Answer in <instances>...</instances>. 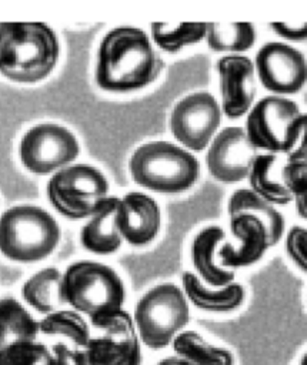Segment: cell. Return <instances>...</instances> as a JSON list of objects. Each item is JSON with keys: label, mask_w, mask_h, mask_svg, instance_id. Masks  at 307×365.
<instances>
[{"label": "cell", "mask_w": 307, "mask_h": 365, "mask_svg": "<svg viewBox=\"0 0 307 365\" xmlns=\"http://www.w3.org/2000/svg\"><path fill=\"white\" fill-rule=\"evenodd\" d=\"M163 67V58L141 29L116 27L100 43L96 81L109 91H131L153 83Z\"/></svg>", "instance_id": "6da1fadb"}, {"label": "cell", "mask_w": 307, "mask_h": 365, "mask_svg": "<svg viewBox=\"0 0 307 365\" xmlns=\"http://www.w3.org/2000/svg\"><path fill=\"white\" fill-rule=\"evenodd\" d=\"M60 46L41 21L0 23V73L17 83H37L57 64Z\"/></svg>", "instance_id": "7a4b0ae2"}, {"label": "cell", "mask_w": 307, "mask_h": 365, "mask_svg": "<svg viewBox=\"0 0 307 365\" xmlns=\"http://www.w3.org/2000/svg\"><path fill=\"white\" fill-rule=\"evenodd\" d=\"M63 291L67 304L87 315L94 328L121 311L126 298L123 281L116 271L94 261L71 264L63 274Z\"/></svg>", "instance_id": "3957f363"}, {"label": "cell", "mask_w": 307, "mask_h": 365, "mask_svg": "<svg viewBox=\"0 0 307 365\" xmlns=\"http://www.w3.org/2000/svg\"><path fill=\"white\" fill-rule=\"evenodd\" d=\"M60 240L54 217L36 205H16L0 217V252L17 262H34L50 255Z\"/></svg>", "instance_id": "277c9868"}, {"label": "cell", "mask_w": 307, "mask_h": 365, "mask_svg": "<svg viewBox=\"0 0 307 365\" xmlns=\"http://www.w3.org/2000/svg\"><path fill=\"white\" fill-rule=\"evenodd\" d=\"M129 167L139 185L167 194L188 190L200 173L194 155L167 141L140 145L133 153Z\"/></svg>", "instance_id": "5b68a950"}, {"label": "cell", "mask_w": 307, "mask_h": 365, "mask_svg": "<svg viewBox=\"0 0 307 365\" xmlns=\"http://www.w3.org/2000/svg\"><path fill=\"white\" fill-rule=\"evenodd\" d=\"M188 319L187 299L174 284H160L147 291L134 311L139 338L151 349H161L171 344Z\"/></svg>", "instance_id": "8992f818"}, {"label": "cell", "mask_w": 307, "mask_h": 365, "mask_svg": "<svg viewBox=\"0 0 307 365\" xmlns=\"http://www.w3.org/2000/svg\"><path fill=\"white\" fill-rule=\"evenodd\" d=\"M107 192L106 177L86 164L61 168L47 184V195L53 207L71 220L91 217L107 198Z\"/></svg>", "instance_id": "52a82bcc"}, {"label": "cell", "mask_w": 307, "mask_h": 365, "mask_svg": "<svg viewBox=\"0 0 307 365\" xmlns=\"http://www.w3.org/2000/svg\"><path fill=\"white\" fill-rule=\"evenodd\" d=\"M298 106L284 97L267 96L250 111L246 133L256 148L290 154L298 140Z\"/></svg>", "instance_id": "ba28073f"}, {"label": "cell", "mask_w": 307, "mask_h": 365, "mask_svg": "<svg viewBox=\"0 0 307 365\" xmlns=\"http://www.w3.org/2000/svg\"><path fill=\"white\" fill-rule=\"evenodd\" d=\"M76 137L57 124H39L30 128L20 141V160L34 174H49L79 155Z\"/></svg>", "instance_id": "9c48e42d"}, {"label": "cell", "mask_w": 307, "mask_h": 365, "mask_svg": "<svg viewBox=\"0 0 307 365\" xmlns=\"http://www.w3.org/2000/svg\"><path fill=\"white\" fill-rule=\"evenodd\" d=\"M101 335L90 336L83 349L89 365H140V338L133 318L119 311L100 328Z\"/></svg>", "instance_id": "30bf717a"}, {"label": "cell", "mask_w": 307, "mask_h": 365, "mask_svg": "<svg viewBox=\"0 0 307 365\" xmlns=\"http://www.w3.org/2000/svg\"><path fill=\"white\" fill-rule=\"evenodd\" d=\"M220 120L221 110L216 98L207 91H197L176 104L170 117V128L184 147L201 151L218 128Z\"/></svg>", "instance_id": "8fae6325"}, {"label": "cell", "mask_w": 307, "mask_h": 365, "mask_svg": "<svg viewBox=\"0 0 307 365\" xmlns=\"http://www.w3.org/2000/svg\"><path fill=\"white\" fill-rule=\"evenodd\" d=\"M261 84L277 94L297 93L307 81V61L301 51L280 43L264 44L256 56Z\"/></svg>", "instance_id": "7c38bea8"}, {"label": "cell", "mask_w": 307, "mask_h": 365, "mask_svg": "<svg viewBox=\"0 0 307 365\" xmlns=\"http://www.w3.org/2000/svg\"><path fill=\"white\" fill-rule=\"evenodd\" d=\"M257 158V148L241 127H226L207 151L210 174L221 182H237L248 177Z\"/></svg>", "instance_id": "4fadbf2b"}, {"label": "cell", "mask_w": 307, "mask_h": 365, "mask_svg": "<svg viewBox=\"0 0 307 365\" xmlns=\"http://www.w3.org/2000/svg\"><path fill=\"white\" fill-rule=\"evenodd\" d=\"M221 107L227 117L237 118L248 111L256 96L253 61L240 54H228L217 61Z\"/></svg>", "instance_id": "5bb4252c"}, {"label": "cell", "mask_w": 307, "mask_h": 365, "mask_svg": "<svg viewBox=\"0 0 307 365\" xmlns=\"http://www.w3.org/2000/svg\"><path fill=\"white\" fill-rule=\"evenodd\" d=\"M157 202L141 192H129L120 200L117 225L121 237L131 245L149 244L160 230Z\"/></svg>", "instance_id": "9a60e30c"}, {"label": "cell", "mask_w": 307, "mask_h": 365, "mask_svg": "<svg viewBox=\"0 0 307 365\" xmlns=\"http://www.w3.org/2000/svg\"><path fill=\"white\" fill-rule=\"evenodd\" d=\"M230 228L240 245L224 244L218 250V257L224 267H247L257 262L270 247L264 224L247 214L230 218Z\"/></svg>", "instance_id": "2e32d148"}, {"label": "cell", "mask_w": 307, "mask_h": 365, "mask_svg": "<svg viewBox=\"0 0 307 365\" xmlns=\"http://www.w3.org/2000/svg\"><path fill=\"white\" fill-rule=\"evenodd\" d=\"M120 198L107 197L100 208L91 215L90 221L83 227L80 240L86 250L107 255L116 252L121 245V234L117 225Z\"/></svg>", "instance_id": "e0dca14e"}, {"label": "cell", "mask_w": 307, "mask_h": 365, "mask_svg": "<svg viewBox=\"0 0 307 365\" xmlns=\"http://www.w3.org/2000/svg\"><path fill=\"white\" fill-rule=\"evenodd\" d=\"M24 301L40 314H53L67 304L63 291V274L56 268H44L30 277L23 288Z\"/></svg>", "instance_id": "ac0fdd59"}, {"label": "cell", "mask_w": 307, "mask_h": 365, "mask_svg": "<svg viewBox=\"0 0 307 365\" xmlns=\"http://www.w3.org/2000/svg\"><path fill=\"white\" fill-rule=\"evenodd\" d=\"M223 238L224 231L220 227H207L196 235L191 247L193 264L200 277L207 284L221 288L231 284L234 279L231 271L221 268L214 261V251Z\"/></svg>", "instance_id": "d6986e66"}, {"label": "cell", "mask_w": 307, "mask_h": 365, "mask_svg": "<svg viewBox=\"0 0 307 365\" xmlns=\"http://www.w3.org/2000/svg\"><path fill=\"white\" fill-rule=\"evenodd\" d=\"M186 297L200 309L211 312H227L240 307L244 301V289L240 284L231 282L220 289H210L191 272L183 274Z\"/></svg>", "instance_id": "ffe728a7"}, {"label": "cell", "mask_w": 307, "mask_h": 365, "mask_svg": "<svg viewBox=\"0 0 307 365\" xmlns=\"http://www.w3.org/2000/svg\"><path fill=\"white\" fill-rule=\"evenodd\" d=\"M228 214L230 218L241 214L251 215L260 220L267 232L270 247L277 244L284 231V218L283 215L266 200L258 197L251 190H237L228 201Z\"/></svg>", "instance_id": "44dd1931"}, {"label": "cell", "mask_w": 307, "mask_h": 365, "mask_svg": "<svg viewBox=\"0 0 307 365\" xmlns=\"http://www.w3.org/2000/svg\"><path fill=\"white\" fill-rule=\"evenodd\" d=\"M39 322L14 298H0V351L16 341H36Z\"/></svg>", "instance_id": "7402d4cb"}, {"label": "cell", "mask_w": 307, "mask_h": 365, "mask_svg": "<svg viewBox=\"0 0 307 365\" xmlns=\"http://www.w3.org/2000/svg\"><path fill=\"white\" fill-rule=\"evenodd\" d=\"M171 344L177 356L188 359L196 365H234L230 351L208 344L194 331L177 334Z\"/></svg>", "instance_id": "603a6c76"}, {"label": "cell", "mask_w": 307, "mask_h": 365, "mask_svg": "<svg viewBox=\"0 0 307 365\" xmlns=\"http://www.w3.org/2000/svg\"><path fill=\"white\" fill-rule=\"evenodd\" d=\"M207 44L214 51H244L256 41L251 23H207Z\"/></svg>", "instance_id": "cb8c5ba5"}, {"label": "cell", "mask_w": 307, "mask_h": 365, "mask_svg": "<svg viewBox=\"0 0 307 365\" xmlns=\"http://www.w3.org/2000/svg\"><path fill=\"white\" fill-rule=\"evenodd\" d=\"M40 332L46 335H61L76 349H84L90 339V328L86 319L74 309H60L46 315L40 322Z\"/></svg>", "instance_id": "d4e9b609"}, {"label": "cell", "mask_w": 307, "mask_h": 365, "mask_svg": "<svg viewBox=\"0 0 307 365\" xmlns=\"http://www.w3.org/2000/svg\"><path fill=\"white\" fill-rule=\"evenodd\" d=\"M207 23H153L151 37L164 51L176 53L206 37Z\"/></svg>", "instance_id": "484cf974"}, {"label": "cell", "mask_w": 307, "mask_h": 365, "mask_svg": "<svg viewBox=\"0 0 307 365\" xmlns=\"http://www.w3.org/2000/svg\"><path fill=\"white\" fill-rule=\"evenodd\" d=\"M274 163V154L257 155L248 174L251 191L270 204H287L293 200V195L281 182L270 177V170Z\"/></svg>", "instance_id": "4316f807"}, {"label": "cell", "mask_w": 307, "mask_h": 365, "mask_svg": "<svg viewBox=\"0 0 307 365\" xmlns=\"http://www.w3.org/2000/svg\"><path fill=\"white\" fill-rule=\"evenodd\" d=\"M50 349L37 341H16L0 351V365H44Z\"/></svg>", "instance_id": "83f0119b"}, {"label": "cell", "mask_w": 307, "mask_h": 365, "mask_svg": "<svg viewBox=\"0 0 307 365\" xmlns=\"http://www.w3.org/2000/svg\"><path fill=\"white\" fill-rule=\"evenodd\" d=\"M283 185L294 197L307 191V163L288 161L281 170Z\"/></svg>", "instance_id": "f1b7e54d"}, {"label": "cell", "mask_w": 307, "mask_h": 365, "mask_svg": "<svg viewBox=\"0 0 307 365\" xmlns=\"http://www.w3.org/2000/svg\"><path fill=\"white\" fill-rule=\"evenodd\" d=\"M286 250L298 268L307 272V230L293 227L286 240Z\"/></svg>", "instance_id": "f546056e"}, {"label": "cell", "mask_w": 307, "mask_h": 365, "mask_svg": "<svg viewBox=\"0 0 307 365\" xmlns=\"http://www.w3.org/2000/svg\"><path fill=\"white\" fill-rule=\"evenodd\" d=\"M44 365H89V362L83 349L70 348L59 342L51 346L50 356Z\"/></svg>", "instance_id": "4dcf8cb0"}, {"label": "cell", "mask_w": 307, "mask_h": 365, "mask_svg": "<svg viewBox=\"0 0 307 365\" xmlns=\"http://www.w3.org/2000/svg\"><path fill=\"white\" fill-rule=\"evenodd\" d=\"M271 29L284 38L300 41L307 38V23H271Z\"/></svg>", "instance_id": "1f68e13d"}, {"label": "cell", "mask_w": 307, "mask_h": 365, "mask_svg": "<svg viewBox=\"0 0 307 365\" xmlns=\"http://www.w3.org/2000/svg\"><path fill=\"white\" fill-rule=\"evenodd\" d=\"M297 145L288 154L290 161H306L307 163V113L298 117V140Z\"/></svg>", "instance_id": "d6a6232c"}, {"label": "cell", "mask_w": 307, "mask_h": 365, "mask_svg": "<svg viewBox=\"0 0 307 365\" xmlns=\"http://www.w3.org/2000/svg\"><path fill=\"white\" fill-rule=\"evenodd\" d=\"M294 201H296V210L298 215L307 220V191L294 197Z\"/></svg>", "instance_id": "836d02e7"}, {"label": "cell", "mask_w": 307, "mask_h": 365, "mask_svg": "<svg viewBox=\"0 0 307 365\" xmlns=\"http://www.w3.org/2000/svg\"><path fill=\"white\" fill-rule=\"evenodd\" d=\"M157 365H196V364H193L188 359H184L181 356L174 355V356H167V358L161 359Z\"/></svg>", "instance_id": "e575fe53"}, {"label": "cell", "mask_w": 307, "mask_h": 365, "mask_svg": "<svg viewBox=\"0 0 307 365\" xmlns=\"http://www.w3.org/2000/svg\"><path fill=\"white\" fill-rule=\"evenodd\" d=\"M300 365H307V352L303 355V358H301V362H300Z\"/></svg>", "instance_id": "d590c367"}]
</instances>
